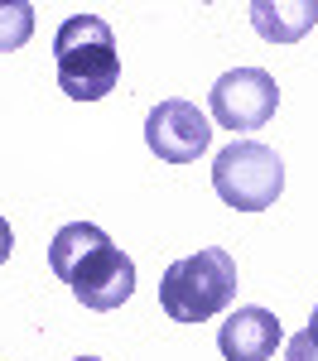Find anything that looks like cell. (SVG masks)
I'll list each match as a JSON object with an SVG mask.
<instances>
[{
  "label": "cell",
  "mask_w": 318,
  "mask_h": 361,
  "mask_svg": "<svg viewBox=\"0 0 318 361\" xmlns=\"http://www.w3.org/2000/svg\"><path fill=\"white\" fill-rule=\"evenodd\" d=\"M49 270L92 313H111L135 294V260L92 222L58 226L49 241Z\"/></svg>",
  "instance_id": "6da1fadb"
},
{
  "label": "cell",
  "mask_w": 318,
  "mask_h": 361,
  "mask_svg": "<svg viewBox=\"0 0 318 361\" xmlns=\"http://www.w3.org/2000/svg\"><path fill=\"white\" fill-rule=\"evenodd\" d=\"M58 87L73 102H102L121 82V49L102 15H73L54 34Z\"/></svg>",
  "instance_id": "7a4b0ae2"
},
{
  "label": "cell",
  "mask_w": 318,
  "mask_h": 361,
  "mask_svg": "<svg viewBox=\"0 0 318 361\" xmlns=\"http://www.w3.org/2000/svg\"><path fill=\"white\" fill-rule=\"evenodd\" d=\"M236 299V260L222 246H202L173 260L159 279V308L173 323H207Z\"/></svg>",
  "instance_id": "3957f363"
},
{
  "label": "cell",
  "mask_w": 318,
  "mask_h": 361,
  "mask_svg": "<svg viewBox=\"0 0 318 361\" xmlns=\"http://www.w3.org/2000/svg\"><path fill=\"white\" fill-rule=\"evenodd\" d=\"M212 188L236 212H265L285 193V159L260 140H231L212 159Z\"/></svg>",
  "instance_id": "277c9868"
},
{
  "label": "cell",
  "mask_w": 318,
  "mask_h": 361,
  "mask_svg": "<svg viewBox=\"0 0 318 361\" xmlns=\"http://www.w3.org/2000/svg\"><path fill=\"white\" fill-rule=\"evenodd\" d=\"M207 102L222 130H260L280 106V87L265 68H231L212 82Z\"/></svg>",
  "instance_id": "5b68a950"
},
{
  "label": "cell",
  "mask_w": 318,
  "mask_h": 361,
  "mask_svg": "<svg viewBox=\"0 0 318 361\" xmlns=\"http://www.w3.org/2000/svg\"><path fill=\"white\" fill-rule=\"evenodd\" d=\"M145 145L164 164H193L202 149L212 145V121L193 102L169 97V102H159L154 111L145 116Z\"/></svg>",
  "instance_id": "8992f818"
},
{
  "label": "cell",
  "mask_w": 318,
  "mask_h": 361,
  "mask_svg": "<svg viewBox=\"0 0 318 361\" xmlns=\"http://www.w3.org/2000/svg\"><path fill=\"white\" fill-rule=\"evenodd\" d=\"M280 337H285V328H280V318L270 308L246 304L217 328V347H222L227 361H270L275 347H280Z\"/></svg>",
  "instance_id": "52a82bcc"
},
{
  "label": "cell",
  "mask_w": 318,
  "mask_h": 361,
  "mask_svg": "<svg viewBox=\"0 0 318 361\" xmlns=\"http://www.w3.org/2000/svg\"><path fill=\"white\" fill-rule=\"evenodd\" d=\"M251 25L265 44H294L318 25V0H256Z\"/></svg>",
  "instance_id": "ba28073f"
},
{
  "label": "cell",
  "mask_w": 318,
  "mask_h": 361,
  "mask_svg": "<svg viewBox=\"0 0 318 361\" xmlns=\"http://www.w3.org/2000/svg\"><path fill=\"white\" fill-rule=\"evenodd\" d=\"M34 34V5L29 0H0V54L25 49Z\"/></svg>",
  "instance_id": "9c48e42d"
},
{
  "label": "cell",
  "mask_w": 318,
  "mask_h": 361,
  "mask_svg": "<svg viewBox=\"0 0 318 361\" xmlns=\"http://www.w3.org/2000/svg\"><path fill=\"white\" fill-rule=\"evenodd\" d=\"M285 361H318V342L309 333H294L285 347Z\"/></svg>",
  "instance_id": "30bf717a"
},
{
  "label": "cell",
  "mask_w": 318,
  "mask_h": 361,
  "mask_svg": "<svg viewBox=\"0 0 318 361\" xmlns=\"http://www.w3.org/2000/svg\"><path fill=\"white\" fill-rule=\"evenodd\" d=\"M10 250H15V231H10V222L0 217V265L10 260Z\"/></svg>",
  "instance_id": "8fae6325"
},
{
  "label": "cell",
  "mask_w": 318,
  "mask_h": 361,
  "mask_svg": "<svg viewBox=\"0 0 318 361\" xmlns=\"http://www.w3.org/2000/svg\"><path fill=\"white\" fill-rule=\"evenodd\" d=\"M304 333H309V337L318 342V304H314V318H309V328H304Z\"/></svg>",
  "instance_id": "7c38bea8"
},
{
  "label": "cell",
  "mask_w": 318,
  "mask_h": 361,
  "mask_svg": "<svg viewBox=\"0 0 318 361\" xmlns=\"http://www.w3.org/2000/svg\"><path fill=\"white\" fill-rule=\"evenodd\" d=\"M78 361H102V357H78Z\"/></svg>",
  "instance_id": "4fadbf2b"
}]
</instances>
